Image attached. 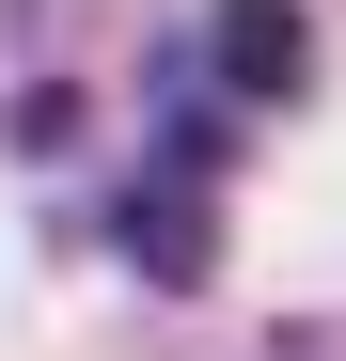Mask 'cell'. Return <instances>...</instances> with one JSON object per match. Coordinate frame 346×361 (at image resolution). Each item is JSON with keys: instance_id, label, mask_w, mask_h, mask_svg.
I'll list each match as a JSON object with an SVG mask.
<instances>
[{"instance_id": "obj_2", "label": "cell", "mask_w": 346, "mask_h": 361, "mask_svg": "<svg viewBox=\"0 0 346 361\" xmlns=\"http://www.w3.org/2000/svg\"><path fill=\"white\" fill-rule=\"evenodd\" d=\"M205 79L237 110H299L315 94V16H299V0H220V16H205Z\"/></svg>"}, {"instance_id": "obj_1", "label": "cell", "mask_w": 346, "mask_h": 361, "mask_svg": "<svg viewBox=\"0 0 346 361\" xmlns=\"http://www.w3.org/2000/svg\"><path fill=\"white\" fill-rule=\"evenodd\" d=\"M110 235H126L157 283H205L220 267V110H173V142H157L142 189L110 204Z\"/></svg>"}]
</instances>
